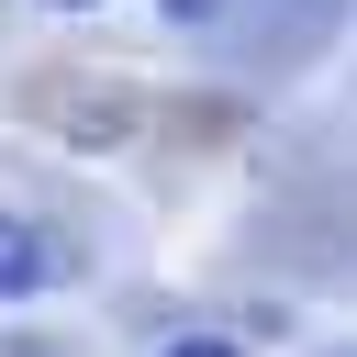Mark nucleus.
<instances>
[{"label": "nucleus", "mask_w": 357, "mask_h": 357, "mask_svg": "<svg viewBox=\"0 0 357 357\" xmlns=\"http://www.w3.org/2000/svg\"><path fill=\"white\" fill-rule=\"evenodd\" d=\"M45 279H56V234L0 212V301H22V290H45Z\"/></svg>", "instance_id": "f257e3e1"}, {"label": "nucleus", "mask_w": 357, "mask_h": 357, "mask_svg": "<svg viewBox=\"0 0 357 357\" xmlns=\"http://www.w3.org/2000/svg\"><path fill=\"white\" fill-rule=\"evenodd\" d=\"M167 357H234V346H223V335H178Z\"/></svg>", "instance_id": "f03ea898"}, {"label": "nucleus", "mask_w": 357, "mask_h": 357, "mask_svg": "<svg viewBox=\"0 0 357 357\" xmlns=\"http://www.w3.org/2000/svg\"><path fill=\"white\" fill-rule=\"evenodd\" d=\"M167 11H178V22H212V11H223V0H167Z\"/></svg>", "instance_id": "7ed1b4c3"}, {"label": "nucleus", "mask_w": 357, "mask_h": 357, "mask_svg": "<svg viewBox=\"0 0 357 357\" xmlns=\"http://www.w3.org/2000/svg\"><path fill=\"white\" fill-rule=\"evenodd\" d=\"M56 11H89V0H56Z\"/></svg>", "instance_id": "20e7f679"}]
</instances>
